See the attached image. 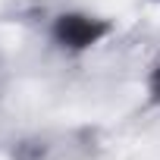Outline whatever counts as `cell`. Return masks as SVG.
I'll use <instances>...</instances> for the list:
<instances>
[{"label":"cell","instance_id":"1","mask_svg":"<svg viewBox=\"0 0 160 160\" xmlns=\"http://www.w3.org/2000/svg\"><path fill=\"white\" fill-rule=\"evenodd\" d=\"M110 32V25L104 19H94V16H85V13H63L57 16L53 22V38L57 44L69 47V50H88L94 47L104 35Z\"/></svg>","mask_w":160,"mask_h":160},{"label":"cell","instance_id":"2","mask_svg":"<svg viewBox=\"0 0 160 160\" xmlns=\"http://www.w3.org/2000/svg\"><path fill=\"white\" fill-rule=\"evenodd\" d=\"M151 94H154V101L160 104V66H157L154 75H151Z\"/></svg>","mask_w":160,"mask_h":160}]
</instances>
